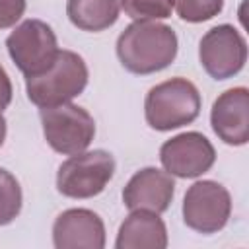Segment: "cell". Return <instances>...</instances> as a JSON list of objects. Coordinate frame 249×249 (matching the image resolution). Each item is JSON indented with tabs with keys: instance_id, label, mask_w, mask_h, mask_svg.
<instances>
[{
	"instance_id": "8992f818",
	"label": "cell",
	"mask_w": 249,
	"mask_h": 249,
	"mask_svg": "<svg viewBox=\"0 0 249 249\" xmlns=\"http://www.w3.org/2000/svg\"><path fill=\"white\" fill-rule=\"evenodd\" d=\"M6 49L12 62L25 76L45 72L58 54V41L49 23L37 18L23 19L6 39Z\"/></svg>"
},
{
	"instance_id": "5bb4252c",
	"label": "cell",
	"mask_w": 249,
	"mask_h": 249,
	"mask_svg": "<svg viewBox=\"0 0 249 249\" xmlns=\"http://www.w3.org/2000/svg\"><path fill=\"white\" fill-rule=\"evenodd\" d=\"M121 14L119 0H68L66 16L82 31L97 33L117 23Z\"/></svg>"
},
{
	"instance_id": "ffe728a7",
	"label": "cell",
	"mask_w": 249,
	"mask_h": 249,
	"mask_svg": "<svg viewBox=\"0 0 249 249\" xmlns=\"http://www.w3.org/2000/svg\"><path fill=\"white\" fill-rule=\"evenodd\" d=\"M6 132H8V124H6V119H4V115L0 111V148H2V144L6 140Z\"/></svg>"
},
{
	"instance_id": "6da1fadb",
	"label": "cell",
	"mask_w": 249,
	"mask_h": 249,
	"mask_svg": "<svg viewBox=\"0 0 249 249\" xmlns=\"http://www.w3.org/2000/svg\"><path fill=\"white\" fill-rule=\"evenodd\" d=\"M117 56L132 74H154L167 68L179 51L175 31L160 21H132L117 37Z\"/></svg>"
},
{
	"instance_id": "8fae6325",
	"label": "cell",
	"mask_w": 249,
	"mask_h": 249,
	"mask_svg": "<svg viewBox=\"0 0 249 249\" xmlns=\"http://www.w3.org/2000/svg\"><path fill=\"white\" fill-rule=\"evenodd\" d=\"M105 224L89 208H68L53 224V245L56 249H103Z\"/></svg>"
},
{
	"instance_id": "277c9868",
	"label": "cell",
	"mask_w": 249,
	"mask_h": 249,
	"mask_svg": "<svg viewBox=\"0 0 249 249\" xmlns=\"http://www.w3.org/2000/svg\"><path fill=\"white\" fill-rule=\"evenodd\" d=\"M115 175V158L107 150L70 156L56 171V189L68 198H93L105 191Z\"/></svg>"
},
{
	"instance_id": "d6986e66",
	"label": "cell",
	"mask_w": 249,
	"mask_h": 249,
	"mask_svg": "<svg viewBox=\"0 0 249 249\" xmlns=\"http://www.w3.org/2000/svg\"><path fill=\"white\" fill-rule=\"evenodd\" d=\"M12 95H14L12 80H10L8 72L4 70V66L0 64V111H4L12 103Z\"/></svg>"
},
{
	"instance_id": "9c48e42d",
	"label": "cell",
	"mask_w": 249,
	"mask_h": 249,
	"mask_svg": "<svg viewBox=\"0 0 249 249\" xmlns=\"http://www.w3.org/2000/svg\"><path fill=\"white\" fill-rule=\"evenodd\" d=\"M160 161L169 175L179 179H195L212 169L216 150L202 132L189 130L161 144Z\"/></svg>"
},
{
	"instance_id": "ac0fdd59",
	"label": "cell",
	"mask_w": 249,
	"mask_h": 249,
	"mask_svg": "<svg viewBox=\"0 0 249 249\" xmlns=\"http://www.w3.org/2000/svg\"><path fill=\"white\" fill-rule=\"evenodd\" d=\"M25 0H0V29L14 27L25 14Z\"/></svg>"
},
{
	"instance_id": "5b68a950",
	"label": "cell",
	"mask_w": 249,
	"mask_h": 249,
	"mask_svg": "<svg viewBox=\"0 0 249 249\" xmlns=\"http://www.w3.org/2000/svg\"><path fill=\"white\" fill-rule=\"evenodd\" d=\"M39 117L47 144L58 154H80L88 150L95 136L93 117L84 107L70 101L54 107H41Z\"/></svg>"
},
{
	"instance_id": "3957f363",
	"label": "cell",
	"mask_w": 249,
	"mask_h": 249,
	"mask_svg": "<svg viewBox=\"0 0 249 249\" xmlns=\"http://www.w3.org/2000/svg\"><path fill=\"white\" fill-rule=\"evenodd\" d=\"M88 64L74 53L60 49L54 62L41 74L25 78L27 99L41 107H54L78 97L88 86Z\"/></svg>"
},
{
	"instance_id": "2e32d148",
	"label": "cell",
	"mask_w": 249,
	"mask_h": 249,
	"mask_svg": "<svg viewBox=\"0 0 249 249\" xmlns=\"http://www.w3.org/2000/svg\"><path fill=\"white\" fill-rule=\"evenodd\" d=\"M121 10L134 21L165 19L173 12V0H119Z\"/></svg>"
},
{
	"instance_id": "9a60e30c",
	"label": "cell",
	"mask_w": 249,
	"mask_h": 249,
	"mask_svg": "<svg viewBox=\"0 0 249 249\" xmlns=\"http://www.w3.org/2000/svg\"><path fill=\"white\" fill-rule=\"evenodd\" d=\"M23 204V195L19 181L4 167H0V226L12 224Z\"/></svg>"
},
{
	"instance_id": "4fadbf2b",
	"label": "cell",
	"mask_w": 249,
	"mask_h": 249,
	"mask_svg": "<svg viewBox=\"0 0 249 249\" xmlns=\"http://www.w3.org/2000/svg\"><path fill=\"white\" fill-rule=\"evenodd\" d=\"M167 243L165 222L150 210H130L115 239L117 249H165Z\"/></svg>"
},
{
	"instance_id": "30bf717a",
	"label": "cell",
	"mask_w": 249,
	"mask_h": 249,
	"mask_svg": "<svg viewBox=\"0 0 249 249\" xmlns=\"http://www.w3.org/2000/svg\"><path fill=\"white\" fill-rule=\"evenodd\" d=\"M214 134L228 146H245L249 142V89L237 86L222 91L210 109Z\"/></svg>"
},
{
	"instance_id": "7a4b0ae2",
	"label": "cell",
	"mask_w": 249,
	"mask_h": 249,
	"mask_svg": "<svg viewBox=\"0 0 249 249\" xmlns=\"http://www.w3.org/2000/svg\"><path fill=\"white\" fill-rule=\"evenodd\" d=\"M200 93L187 78H171L150 88L144 99V117L150 128L167 132L191 124L200 113Z\"/></svg>"
},
{
	"instance_id": "ba28073f",
	"label": "cell",
	"mask_w": 249,
	"mask_h": 249,
	"mask_svg": "<svg viewBox=\"0 0 249 249\" xmlns=\"http://www.w3.org/2000/svg\"><path fill=\"white\" fill-rule=\"evenodd\" d=\"M198 60L210 78H233L247 62L245 37L231 23L214 25L202 35L198 43Z\"/></svg>"
},
{
	"instance_id": "e0dca14e",
	"label": "cell",
	"mask_w": 249,
	"mask_h": 249,
	"mask_svg": "<svg viewBox=\"0 0 249 249\" xmlns=\"http://www.w3.org/2000/svg\"><path fill=\"white\" fill-rule=\"evenodd\" d=\"M173 8L183 21L202 23L224 10V0H173Z\"/></svg>"
},
{
	"instance_id": "52a82bcc",
	"label": "cell",
	"mask_w": 249,
	"mask_h": 249,
	"mask_svg": "<svg viewBox=\"0 0 249 249\" xmlns=\"http://www.w3.org/2000/svg\"><path fill=\"white\" fill-rule=\"evenodd\" d=\"M183 222L198 233H216L226 228L231 216L230 191L212 179L193 183L183 196Z\"/></svg>"
},
{
	"instance_id": "7c38bea8",
	"label": "cell",
	"mask_w": 249,
	"mask_h": 249,
	"mask_svg": "<svg viewBox=\"0 0 249 249\" xmlns=\"http://www.w3.org/2000/svg\"><path fill=\"white\" fill-rule=\"evenodd\" d=\"M175 195V181L165 169L142 167L123 189V202L128 210L165 212Z\"/></svg>"
}]
</instances>
